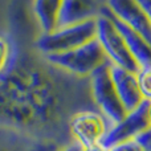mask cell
<instances>
[{
	"instance_id": "ba28073f",
	"label": "cell",
	"mask_w": 151,
	"mask_h": 151,
	"mask_svg": "<svg viewBox=\"0 0 151 151\" xmlns=\"http://www.w3.org/2000/svg\"><path fill=\"white\" fill-rule=\"evenodd\" d=\"M110 74H111L115 90H117L126 111H133L143 104V98L139 91L138 81H137V74L134 72L110 65Z\"/></svg>"
},
{
	"instance_id": "d6986e66",
	"label": "cell",
	"mask_w": 151,
	"mask_h": 151,
	"mask_svg": "<svg viewBox=\"0 0 151 151\" xmlns=\"http://www.w3.org/2000/svg\"><path fill=\"white\" fill-rule=\"evenodd\" d=\"M147 118H149V123L151 126V102H149L147 105Z\"/></svg>"
},
{
	"instance_id": "5b68a950",
	"label": "cell",
	"mask_w": 151,
	"mask_h": 151,
	"mask_svg": "<svg viewBox=\"0 0 151 151\" xmlns=\"http://www.w3.org/2000/svg\"><path fill=\"white\" fill-rule=\"evenodd\" d=\"M111 123L97 110H80L69 119V134L82 150L102 145Z\"/></svg>"
},
{
	"instance_id": "7c38bea8",
	"label": "cell",
	"mask_w": 151,
	"mask_h": 151,
	"mask_svg": "<svg viewBox=\"0 0 151 151\" xmlns=\"http://www.w3.org/2000/svg\"><path fill=\"white\" fill-rule=\"evenodd\" d=\"M135 74L143 101L151 102V64L139 66Z\"/></svg>"
},
{
	"instance_id": "2e32d148",
	"label": "cell",
	"mask_w": 151,
	"mask_h": 151,
	"mask_svg": "<svg viewBox=\"0 0 151 151\" xmlns=\"http://www.w3.org/2000/svg\"><path fill=\"white\" fill-rule=\"evenodd\" d=\"M135 1L141 5V8L145 11V13L151 21V0H135Z\"/></svg>"
},
{
	"instance_id": "ac0fdd59",
	"label": "cell",
	"mask_w": 151,
	"mask_h": 151,
	"mask_svg": "<svg viewBox=\"0 0 151 151\" xmlns=\"http://www.w3.org/2000/svg\"><path fill=\"white\" fill-rule=\"evenodd\" d=\"M82 149H81L80 146H77L76 143H72V145H68V146H65L64 149H61L60 151H81Z\"/></svg>"
},
{
	"instance_id": "4fadbf2b",
	"label": "cell",
	"mask_w": 151,
	"mask_h": 151,
	"mask_svg": "<svg viewBox=\"0 0 151 151\" xmlns=\"http://www.w3.org/2000/svg\"><path fill=\"white\" fill-rule=\"evenodd\" d=\"M12 60V47L7 37L0 36V76L7 70Z\"/></svg>"
},
{
	"instance_id": "8fae6325",
	"label": "cell",
	"mask_w": 151,
	"mask_h": 151,
	"mask_svg": "<svg viewBox=\"0 0 151 151\" xmlns=\"http://www.w3.org/2000/svg\"><path fill=\"white\" fill-rule=\"evenodd\" d=\"M110 15H111V13H110ZM115 23H117L122 36L125 37L126 44H127L130 52L133 53L137 63L139 64V66L151 64V47L149 45V42H147L141 35L134 32L133 29H130L129 27L123 25V24L119 23L118 20H115Z\"/></svg>"
},
{
	"instance_id": "7a4b0ae2",
	"label": "cell",
	"mask_w": 151,
	"mask_h": 151,
	"mask_svg": "<svg viewBox=\"0 0 151 151\" xmlns=\"http://www.w3.org/2000/svg\"><path fill=\"white\" fill-rule=\"evenodd\" d=\"M96 24V39L101 45L110 65L127 69V70L137 73L139 69V64L137 63L133 53L130 52L125 37L122 36L114 17L110 15L106 7L97 16Z\"/></svg>"
},
{
	"instance_id": "52a82bcc",
	"label": "cell",
	"mask_w": 151,
	"mask_h": 151,
	"mask_svg": "<svg viewBox=\"0 0 151 151\" xmlns=\"http://www.w3.org/2000/svg\"><path fill=\"white\" fill-rule=\"evenodd\" d=\"M147 105H149V102L143 101L141 106H138L133 111L127 113L119 122L111 125L102 145L114 146L117 143L135 139L145 129L150 126L149 118H147Z\"/></svg>"
},
{
	"instance_id": "9a60e30c",
	"label": "cell",
	"mask_w": 151,
	"mask_h": 151,
	"mask_svg": "<svg viewBox=\"0 0 151 151\" xmlns=\"http://www.w3.org/2000/svg\"><path fill=\"white\" fill-rule=\"evenodd\" d=\"M134 141L139 145L145 151H151V126L145 129Z\"/></svg>"
},
{
	"instance_id": "6da1fadb",
	"label": "cell",
	"mask_w": 151,
	"mask_h": 151,
	"mask_svg": "<svg viewBox=\"0 0 151 151\" xmlns=\"http://www.w3.org/2000/svg\"><path fill=\"white\" fill-rule=\"evenodd\" d=\"M97 36L96 19L77 24L60 25L52 32L41 33L35 41V48L44 57L60 55L93 41Z\"/></svg>"
},
{
	"instance_id": "5bb4252c",
	"label": "cell",
	"mask_w": 151,
	"mask_h": 151,
	"mask_svg": "<svg viewBox=\"0 0 151 151\" xmlns=\"http://www.w3.org/2000/svg\"><path fill=\"white\" fill-rule=\"evenodd\" d=\"M109 151H145L135 141H127V142H122V143H117L114 146H107Z\"/></svg>"
},
{
	"instance_id": "e0dca14e",
	"label": "cell",
	"mask_w": 151,
	"mask_h": 151,
	"mask_svg": "<svg viewBox=\"0 0 151 151\" xmlns=\"http://www.w3.org/2000/svg\"><path fill=\"white\" fill-rule=\"evenodd\" d=\"M81 151H109V147L105 146V145H98V146H94V147H90V149H85Z\"/></svg>"
},
{
	"instance_id": "277c9868",
	"label": "cell",
	"mask_w": 151,
	"mask_h": 151,
	"mask_svg": "<svg viewBox=\"0 0 151 151\" xmlns=\"http://www.w3.org/2000/svg\"><path fill=\"white\" fill-rule=\"evenodd\" d=\"M90 94L96 102L98 111L111 125L119 122L126 114L110 74V64H106L90 77Z\"/></svg>"
},
{
	"instance_id": "8992f818",
	"label": "cell",
	"mask_w": 151,
	"mask_h": 151,
	"mask_svg": "<svg viewBox=\"0 0 151 151\" xmlns=\"http://www.w3.org/2000/svg\"><path fill=\"white\" fill-rule=\"evenodd\" d=\"M105 5L115 20L141 35L151 47V21L135 0H106Z\"/></svg>"
},
{
	"instance_id": "9c48e42d",
	"label": "cell",
	"mask_w": 151,
	"mask_h": 151,
	"mask_svg": "<svg viewBox=\"0 0 151 151\" xmlns=\"http://www.w3.org/2000/svg\"><path fill=\"white\" fill-rule=\"evenodd\" d=\"M105 1L106 0H64L60 13V25H69L97 19V16L106 7Z\"/></svg>"
},
{
	"instance_id": "30bf717a",
	"label": "cell",
	"mask_w": 151,
	"mask_h": 151,
	"mask_svg": "<svg viewBox=\"0 0 151 151\" xmlns=\"http://www.w3.org/2000/svg\"><path fill=\"white\" fill-rule=\"evenodd\" d=\"M64 0H33V15L41 33L52 32L60 25V13Z\"/></svg>"
},
{
	"instance_id": "3957f363",
	"label": "cell",
	"mask_w": 151,
	"mask_h": 151,
	"mask_svg": "<svg viewBox=\"0 0 151 151\" xmlns=\"http://www.w3.org/2000/svg\"><path fill=\"white\" fill-rule=\"evenodd\" d=\"M44 58L53 68L82 78H90L97 70L109 64L97 39L73 50L60 53V55L47 56Z\"/></svg>"
}]
</instances>
